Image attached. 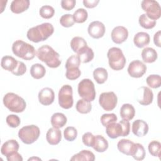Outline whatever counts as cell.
Segmentation results:
<instances>
[{
  "label": "cell",
  "mask_w": 161,
  "mask_h": 161,
  "mask_svg": "<svg viewBox=\"0 0 161 161\" xmlns=\"http://www.w3.org/2000/svg\"><path fill=\"white\" fill-rule=\"evenodd\" d=\"M54 32V28L50 23H43L30 28L26 33L28 39L34 43L43 42Z\"/></svg>",
  "instance_id": "obj_1"
},
{
  "label": "cell",
  "mask_w": 161,
  "mask_h": 161,
  "mask_svg": "<svg viewBox=\"0 0 161 161\" xmlns=\"http://www.w3.org/2000/svg\"><path fill=\"white\" fill-rule=\"evenodd\" d=\"M36 57L42 62L50 68H57L62 63L60 60V55L55 52L51 47L47 45H43L38 48L36 52Z\"/></svg>",
  "instance_id": "obj_2"
},
{
  "label": "cell",
  "mask_w": 161,
  "mask_h": 161,
  "mask_svg": "<svg viewBox=\"0 0 161 161\" xmlns=\"http://www.w3.org/2000/svg\"><path fill=\"white\" fill-rule=\"evenodd\" d=\"M12 51L14 55L25 60H32L36 55V52L33 46L20 40L13 43Z\"/></svg>",
  "instance_id": "obj_3"
},
{
  "label": "cell",
  "mask_w": 161,
  "mask_h": 161,
  "mask_svg": "<svg viewBox=\"0 0 161 161\" xmlns=\"http://www.w3.org/2000/svg\"><path fill=\"white\" fill-rule=\"evenodd\" d=\"M3 104L10 111L14 113L23 112L26 106L23 98L13 92H8L3 97Z\"/></svg>",
  "instance_id": "obj_4"
},
{
  "label": "cell",
  "mask_w": 161,
  "mask_h": 161,
  "mask_svg": "<svg viewBox=\"0 0 161 161\" xmlns=\"http://www.w3.org/2000/svg\"><path fill=\"white\" fill-rule=\"evenodd\" d=\"M109 67L114 70H122L126 64V58L122 50L118 47H111L107 53Z\"/></svg>",
  "instance_id": "obj_5"
},
{
  "label": "cell",
  "mask_w": 161,
  "mask_h": 161,
  "mask_svg": "<svg viewBox=\"0 0 161 161\" xmlns=\"http://www.w3.org/2000/svg\"><path fill=\"white\" fill-rule=\"evenodd\" d=\"M18 135L23 143L30 145L38 140L40 135V130L36 125H27L22 127L19 130Z\"/></svg>",
  "instance_id": "obj_6"
},
{
  "label": "cell",
  "mask_w": 161,
  "mask_h": 161,
  "mask_svg": "<svg viewBox=\"0 0 161 161\" xmlns=\"http://www.w3.org/2000/svg\"><path fill=\"white\" fill-rule=\"evenodd\" d=\"M77 91L79 96L87 101L91 102L96 97L94 84L89 79H84L79 82Z\"/></svg>",
  "instance_id": "obj_7"
},
{
  "label": "cell",
  "mask_w": 161,
  "mask_h": 161,
  "mask_svg": "<svg viewBox=\"0 0 161 161\" xmlns=\"http://www.w3.org/2000/svg\"><path fill=\"white\" fill-rule=\"evenodd\" d=\"M58 99V104L62 108L68 109L72 108L74 104L72 87L68 84L64 85L59 90Z\"/></svg>",
  "instance_id": "obj_8"
},
{
  "label": "cell",
  "mask_w": 161,
  "mask_h": 161,
  "mask_svg": "<svg viewBox=\"0 0 161 161\" xmlns=\"http://www.w3.org/2000/svg\"><path fill=\"white\" fill-rule=\"evenodd\" d=\"M142 8L146 12L148 18L156 21L161 16V8L158 3L153 0H143L141 3Z\"/></svg>",
  "instance_id": "obj_9"
},
{
  "label": "cell",
  "mask_w": 161,
  "mask_h": 161,
  "mask_svg": "<svg viewBox=\"0 0 161 161\" xmlns=\"http://www.w3.org/2000/svg\"><path fill=\"white\" fill-rule=\"evenodd\" d=\"M118 97L113 91L103 92L99 97V103L103 109L109 111L113 110L117 105Z\"/></svg>",
  "instance_id": "obj_10"
},
{
  "label": "cell",
  "mask_w": 161,
  "mask_h": 161,
  "mask_svg": "<svg viewBox=\"0 0 161 161\" xmlns=\"http://www.w3.org/2000/svg\"><path fill=\"white\" fill-rule=\"evenodd\" d=\"M127 70L131 77L140 78L145 74L147 66L140 60H135L130 63Z\"/></svg>",
  "instance_id": "obj_11"
},
{
  "label": "cell",
  "mask_w": 161,
  "mask_h": 161,
  "mask_svg": "<svg viewBox=\"0 0 161 161\" xmlns=\"http://www.w3.org/2000/svg\"><path fill=\"white\" fill-rule=\"evenodd\" d=\"M87 31L90 36L95 39H98L104 36L105 33V26L99 21H94L89 24Z\"/></svg>",
  "instance_id": "obj_12"
},
{
  "label": "cell",
  "mask_w": 161,
  "mask_h": 161,
  "mask_svg": "<svg viewBox=\"0 0 161 161\" xmlns=\"http://www.w3.org/2000/svg\"><path fill=\"white\" fill-rule=\"evenodd\" d=\"M111 36L114 43L116 44H121L127 40L128 36V31L125 26H118L113 29Z\"/></svg>",
  "instance_id": "obj_13"
},
{
  "label": "cell",
  "mask_w": 161,
  "mask_h": 161,
  "mask_svg": "<svg viewBox=\"0 0 161 161\" xmlns=\"http://www.w3.org/2000/svg\"><path fill=\"white\" fill-rule=\"evenodd\" d=\"M138 91L142 93V96L138 95L137 101L143 106H147L150 104L153 99V94L152 91L148 87L142 86L140 87Z\"/></svg>",
  "instance_id": "obj_14"
},
{
  "label": "cell",
  "mask_w": 161,
  "mask_h": 161,
  "mask_svg": "<svg viewBox=\"0 0 161 161\" xmlns=\"http://www.w3.org/2000/svg\"><path fill=\"white\" fill-rule=\"evenodd\" d=\"M39 102L44 105L48 106L53 103L55 99V93L52 89L50 87L43 88L38 93Z\"/></svg>",
  "instance_id": "obj_15"
},
{
  "label": "cell",
  "mask_w": 161,
  "mask_h": 161,
  "mask_svg": "<svg viewBox=\"0 0 161 161\" xmlns=\"http://www.w3.org/2000/svg\"><path fill=\"white\" fill-rule=\"evenodd\" d=\"M131 130L135 135L138 137L143 136L148 131V125L142 119H136L132 123Z\"/></svg>",
  "instance_id": "obj_16"
},
{
  "label": "cell",
  "mask_w": 161,
  "mask_h": 161,
  "mask_svg": "<svg viewBox=\"0 0 161 161\" xmlns=\"http://www.w3.org/2000/svg\"><path fill=\"white\" fill-rule=\"evenodd\" d=\"M135 147V143L128 139H121L117 144L118 150L126 155H132Z\"/></svg>",
  "instance_id": "obj_17"
},
{
  "label": "cell",
  "mask_w": 161,
  "mask_h": 161,
  "mask_svg": "<svg viewBox=\"0 0 161 161\" xmlns=\"http://www.w3.org/2000/svg\"><path fill=\"white\" fill-rule=\"evenodd\" d=\"M19 148V145L16 140H9L3 144L1 148V153L2 155L6 157L16 152H18Z\"/></svg>",
  "instance_id": "obj_18"
},
{
  "label": "cell",
  "mask_w": 161,
  "mask_h": 161,
  "mask_svg": "<svg viewBox=\"0 0 161 161\" xmlns=\"http://www.w3.org/2000/svg\"><path fill=\"white\" fill-rule=\"evenodd\" d=\"M47 142L52 145H56L60 143L62 139V133L59 128H50L46 134Z\"/></svg>",
  "instance_id": "obj_19"
},
{
  "label": "cell",
  "mask_w": 161,
  "mask_h": 161,
  "mask_svg": "<svg viewBox=\"0 0 161 161\" xmlns=\"http://www.w3.org/2000/svg\"><path fill=\"white\" fill-rule=\"evenodd\" d=\"M106 133L107 135L112 139L122 136L123 128L119 123H113L106 126Z\"/></svg>",
  "instance_id": "obj_20"
},
{
  "label": "cell",
  "mask_w": 161,
  "mask_h": 161,
  "mask_svg": "<svg viewBox=\"0 0 161 161\" xmlns=\"http://www.w3.org/2000/svg\"><path fill=\"white\" fill-rule=\"evenodd\" d=\"M29 0H14L10 5V10L15 14H20L26 11L30 6Z\"/></svg>",
  "instance_id": "obj_21"
},
{
  "label": "cell",
  "mask_w": 161,
  "mask_h": 161,
  "mask_svg": "<svg viewBox=\"0 0 161 161\" xmlns=\"http://www.w3.org/2000/svg\"><path fill=\"white\" fill-rule=\"evenodd\" d=\"M18 64V61L11 56L6 55L1 58V67L3 69L9 71L11 72H13L16 69Z\"/></svg>",
  "instance_id": "obj_22"
},
{
  "label": "cell",
  "mask_w": 161,
  "mask_h": 161,
  "mask_svg": "<svg viewBox=\"0 0 161 161\" xmlns=\"http://www.w3.org/2000/svg\"><path fill=\"white\" fill-rule=\"evenodd\" d=\"M133 43L138 48H143L150 43V35L146 32H138L134 36Z\"/></svg>",
  "instance_id": "obj_23"
},
{
  "label": "cell",
  "mask_w": 161,
  "mask_h": 161,
  "mask_svg": "<svg viewBox=\"0 0 161 161\" xmlns=\"http://www.w3.org/2000/svg\"><path fill=\"white\" fill-rule=\"evenodd\" d=\"M119 114L123 119L131 120L135 115V108L132 104L128 103L123 104L120 108Z\"/></svg>",
  "instance_id": "obj_24"
},
{
  "label": "cell",
  "mask_w": 161,
  "mask_h": 161,
  "mask_svg": "<svg viewBox=\"0 0 161 161\" xmlns=\"http://www.w3.org/2000/svg\"><path fill=\"white\" fill-rule=\"evenodd\" d=\"M108 142L104 136L99 135L94 136L92 148L95 151L97 152H104L108 149Z\"/></svg>",
  "instance_id": "obj_25"
},
{
  "label": "cell",
  "mask_w": 161,
  "mask_h": 161,
  "mask_svg": "<svg viewBox=\"0 0 161 161\" xmlns=\"http://www.w3.org/2000/svg\"><path fill=\"white\" fill-rule=\"evenodd\" d=\"M157 53L156 50L151 47H146L142 52V58L144 62L153 63L157 59Z\"/></svg>",
  "instance_id": "obj_26"
},
{
  "label": "cell",
  "mask_w": 161,
  "mask_h": 161,
  "mask_svg": "<svg viewBox=\"0 0 161 161\" xmlns=\"http://www.w3.org/2000/svg\"><path fill=\"white\" fill-rule=\"evenodd\" d=\"M51 124L53 128H62L67 121L66 116L62 113H55L51 117Z\"/></svg>",
  "instance_id": "obj_27"
},
{
  "label": "cell",
  "mask_w": 161,
  "mask_h": 161,
  "mask_svg": "<svg viewBox=\"0 0 161 161\" xmlns=\"http://www.w3.org/2000/svg\"><path fill=\"white\" fill-rule=\"evenodd\" d=\"M70 160L72 161H94L95 160V155L90 150H82L79 153L74 155Z\"/></svg>",
  "instance_id": "obj_28"
},
{
  "label": "cell",
  "mask_w": 161,
  "mask_h": 161,
  "mask_svg": "<svg viewBox=\"0 0 161 161\" xmlns=\"http://www.w3.org/2000/svg\"><path fill=\"white\" fill-rule=\"evenodd\" d=\"M70 47L74 52L78 54L87 46L86 41L82 37L75 36L70 41Z\"/></svg>",
  "instance_id": "obj_29"
},
{
  "label": "cell",
  "mask_w": 161,
  "mask_h": 161,
  "mask_svg": "<svg viewBox=\"0 0 161 161\" xmlns=\"http://www.w3.org/2000/svg\"><path fill=\"white\" fill-rule=\"evenodd\" d=\"M46 74L45 67L40 64H33L30 69V74L31 77L35 79L43 78Z\"/></svg>",
  "instance_id": "obj_30"
},
{
  "label": "cell",
  "mask_w": 161,
  "mask_h": 161,
  "mask_svg": "<svg viewBox=\"0 0 161 161\" xmlns=\"http://www.w3.org/2000/svg\"><path fill=\"white\" fill-rule=\"evenodd\" d=\"M108 77V72L104 68L98 67L93 71V77L99 84H104L107 80Z\"/></svg>",
  "instance_id": "obj_31"
},
{
  "label": "cell",
  "mask_w": 161,
  "mask_h": 161,
  "mask_svg": "<svg viewBox=\"0 0 161 161\" xmlns=\"http://www.w3.org/2000/svg\"><path fill=\"white\" fill-rule=\"evenodd\" d=\"M77 55L79 57L81 62L88 63L94 58V53L92 49L87 46L82 51H80Z\"/></svg>",
  "instance_id": "obj_32"
},
{
  "label": "cell",
  "mask_w": 161,
  "mask_h": 161,
  "mask_svg": "<svg viewBox=\"0 0 161 161\" xmlns=\"http://www.w3.org/2000/svg\"><path fill=\"white\" fill-rule=\"evenodd\" d=\"M76 110L81 114H87L91 112L92 109V105L91 102L85 99H79L76 103Z\"/></svg>",
  "instance_id": "obj_33"
},
{
  "label": "cell",
  "mask_w": 161,
  "mask_h": 161,
  "mask_svg": "<svg viewBox=\"0 0 161 161\" xmlns=\"http://www.w3.org/2000/svg\"><path fill=\"white\" fill-rule=\"evenodd\" d=\"M138 22L142 28L147 30L152 29L154 28L155 26L156 25V21L152 20L148 18L146 15V14H142V15L140 16L138 19Z\"/></svg>",
  "instance_id": "obj_34"
},
{
  "label": "cell",
  "mask_w": 161,
  "mask_h": 161,
  "mask_svg": "<svg viewBox=\"0 0 161 161\" xmlns=\"http://www.w3.org/2000/svg\"><path fill=\"white\" fill-rule=\"evenodd\" d=\"M88 17L87 11L84 8L77 9L73 14V18L75 23H84Z\"/></svg>",
  "instance_id": "obj_35"
},
{
  "label": "cell",
  "mask_w": 161,
  "mask_h": 161,
  "mask_svg": "<svg viewBox=\"0 0 161 161\" xmlns=\"http://www.w3.org/2000/svg\"><path fill=\"white\" fill-rule=\"evenodd\" d=\"M148 150L149 153L153 157H157L160 158L161 152V144L158 141L153 140L150 142L148 146Z\"/></svg>",
  "instance_id": "obj_36"
},
{
  "label": "cell",
  "mask_w": 161,
  "mask_h": 161,
  "mask_svg": "<svg viewBox=\"0 0 161 161\" xmlns=\"http://www.w3.org/2000/svg\"><path fill=\"white\" fill-rule=\"evenodd\" d=\"M146 82L149 87L156 89L160 87L161 77L159 75L152 74L147 77L146 79Z\"/></svg>",
  "instance_id": "obj_37"
},
{
  "label": "cell",
  "mask_w": 161,
  "mask_h": 161,
  "mask_svg": "<svg viewBox=\"0 0 161 161\" xmlns=\"http://www.w3.org/2000/svg\"><path fill=\"white\" fill-rule=\"evenodd\" d=\"M136 160H142L145 157V150L143 146L138 143H135V149L131 155Z\"/></svg>",
  "instance_id": "obj_38"
},
{
  "label": "cell",
  "mask_w": 161,
  "mask_h": 161,
  "mask_svg": "<svg viewBox=\"0 0 161 161\" xmlns=\"http://www.w3.org/2000/svg\"><path fill=\"white\" fill-rule=\"evenodd\" d=\"M39 14L41 17L45 19H50L52 18L55 14L54 8L49 5H45L40 8Z\"/></svg>",
  "instance_id": "obj_39"
},
{
  "label": "cell",
  "mask_w": 161,
  "mask_h": 161,
  "mask_svg": "<svg viewBox=\"0 0 161 161\" xmlns=\"http://www.w3.org/2000/svg\"><path fill=\"white\" fill-rule=\"evenodd\" d=\"M80 60L77 55H73L68 58L65 67L66 69L70 68H79L80 64Z\"/></svg>",
  "instance_id": "obj_40"
},
{
  "label": "cell",
  "mask_w": 161,
  "mask_h": 161,
  "mask_svg": "<svg viewBox=\"0 0 161 161\" xmlns=\"http://www.w3.org/2000/svg\"><path fill=\"white\" fill-rule=\"evenodd\" d=\"M77 131L74 126H68L64 131V136L69 142H72L77 138Z\"/></svg>",
  "instance_id": "obj_41"
},
{
  "label": "cell",
  "mask_w": 161,
  "mask_h": 161,
  "mask_svg": "<svg viewBox=\"0 0 161 161\" xmlns=\"http://www.w3.org/2000/svg\"><path fill=\"white\" fill-rule=\"evenodd\" d=\"M118 118L114 113L103 114L100 118L101 123L104 126H107L108 125L116 122Z\"/></svg>",
  "instance_id": "obj_42"
},
{
  "label": "cell",
  "mask_w": 161,
  "mask_h": 161,
  "mask_svg": "<svg viewBox=\"0 0 161 161\" xmlns=\"http://www.w3.org/2000/svg\"><path fill=\"white\" fill-rule=\"evenodd\" d=\"M60 25L65 28H69L74 25L75 21L73 18V15L70 14H65L60 18Z\"/></svg>",
  "instance_id": "obj_43"
},
{
  "label": "cell",
  "mask_w": 161,
  "mask_h": 161,
  "mask_svg": "<svg viewBox=\"0 0 161 161\" xmlns=\"http://www.w3.org/2000/svg\"><path fill=\"white\" fill-rule=\"evenodd\" d=\"M81 74L79 68H70L66 69L65 77L67 79L73 80L78 79Z\"/></svg>",
  "instance_id": "obj_44"
},
{
  "label": "cell",
  "mask_w": 161,
  "mask_h": 161,
  "mask_svg": "<svg viewBox=\"0 0 161 161\" xmlns=\"http://www.w3.org/2000/svg\"><path fill=\"white\" fill-rule=\"evenodd\" d=\"M6 123L11 128H17L21 123L20 118L16 114H9L6 117Z\"/></svg>",
  "instance_id": "obj_45"
},
{
  "label": "cell",
  "mask_w": 161,
  "mask_h": 161,
  "mask_svg": "<svg viewBox=\"0 0 161 161\" xmlns=\"http://www.w3.org/2000/svg\"><path fill=\"white\" fill-rule=\"evenodd\" d=\"M82 140L86 146L92 147L94 140V135H93V134L91 132H86L82 135Z\"/></svg>",
  "instance_id": "obj_46"
},
{
  "label": "cell",
  "mask_w": 161,
  "mask_h": 161,
  "mask_svg": "<svg viewBox=\"0 0 161 161\" xmlns=\"http://www.w3.org/2000/svg\"><path fill=\"white\" fill-rule=\"evenodd\" d=\"M26 71V65L21 61H18V64L16 69L12 72L11 73L16 76H21L23 75Z\"/></svg>",
  "instance_id": "obj_47"
},
{
  "label": "cell",
  "mask_w": 161,
  "mask_h": 161,
  "mask_svg": "<svg viewBox=\"0 0 161 161\" xmlns=\"http://www.w3.org/2000/svg\"><path fill=\"white\" fill-rule=\"evenodd\" d=\"M76 4V1L75 0H62L61 1V6L62 8L66 10L70 11L72 10Z\"/></svg>",
  "instance_id": "obj_48"
},
{
  "label": "cell",
  "mask_w": 161,
  "mask_h": 161,
  "mask_svg": "<svg viewBox=\"0 0 161 161\" xmlns=\"http://www.w3.org/2000/svg\"><path fill=\"white\" fill-rule=\"evenodd\" d=\"M123 128V135L122 136H126L129 135L130 131V123L129 121L126 119H121L119 122Z\"/></svg>",
  "instance_id": "obj_49"
},
{
  "label": "cell",
  "mask_w": 161,
  "mask_h": 161,
  "mask_svg": "<svg viewBox=\"0 0 161 161\" xmlns=\"http://www.w3.org/2000/svg\"><path fill=\"white\" fill-rule=\"evenodd\" d=\"M8 161H23V157L21 154L18 152H16L9 155L6 156Z\"/></svg>",
  "instance_id": "obj_50"
},
{
  "label": "cell",
  "mask_w": 161,
  "mask_h": 161,
  "mask_svg": "<svg viewBox=\"0 0 161 161\" xmlns=\"http://www.w3.org/2000/svg\"><path fill=\"white\" fill-rule=\"evenodd\" d=\"M99 3V0H84L83 4L87 8H93Z\"/></svg>",
  "instance_id": "obj_51"
},
{
  "label": "cell",
  "mask_w": 161,
  "mask_h": 161,
  "mask_svg": "<svg viewBox=\"0 0 161 161\" xmlns=\"http://www.w3.org/2000/svg\"><path fill=\"white\" fill-rule=\"evenodd\" d=\"M160 33H161V31H158L157 33H155V35L153 36L154 44L156 46H157L158 47H161V45H160Z\"/></svg>",
  "instance_id": "obj_52"
},
{
  "label": "cell",
  "mask_w": 161,
  "mask_h": 161,
  "mask_svg": "<svg viewBox=\"0 0 161 161\" xmlns=\"http://www.w3.org/2000/svg\"><path fill=\"white\" fill-rule=\"evenodd\" d=\"M42 160V159H41V158H38V157H33L30 158L28 159V161H29V160Z\"/></svg>",
  "instance_id": "obj_53"
}]
</instances>
